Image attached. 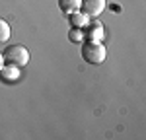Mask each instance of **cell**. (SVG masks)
Segmentation results:
<instances>
[{"mask_svg":"<svg viewBox=\"0 0 146 140\" xmlns=\"http://www.w3.org/2000/svg\"><path fill=\"white\" fill-rule=\"evenodd\" d=\"M2 57H4V64H12V66L22 68V66H25L29 62V51L23 45H10V47H6Z\"/></svg>","mask_w":146,"mask_h":140,"instance_id":"cell-2","label":"cell"},{"mask_svg":"<svg viewBox=\"0 0 146 140\" xmlns=\"http://www.w3.org/2000/svg\"><path fill=\"white\" fill-rule=\"evenodd\" d=\"M70 39L74 41V43H80V41H84V29H70Z\"/></svg>","mask_w":146,"mask_h":140,"instance_id":"cell-9","label":"cell"},{"mask_svg":"<svg viewBox=\"0 0 146 140\" xmlns=\"http://www.w3.org/2000/svg\"><path fill=\"white\" fill-rule=\"evenodd\" d=\"M103 35H105V31H103V25L100 22H88L86 29H84V37L88 41L100 43V41H103Z\"/></svg>","mask_w":146,"mask_h":140,"instance_id":"cell-4","label":"cell"},{"mask_svg":"<svg viewBox=\"0 0 146 140\" xmlns=\"http://www.w3.org/2000/svg\"><path fill=\"white\" fill-rule=\"evenodd\" d=\"M68 22L74 29H86V25L90 22V18L84 14V12H74V14H68Z\"/></svg>","mask_w":146,"mask_h":140,"instance_id":"cell-5","label":"cell"},{"mask_svg":"<svg viewBox=\"0 0 146 140\" xmlns=\"http://www.w3.org/2000/svg\"><path fill=\"white\" fill-rule=\"evenodd\" d=\"M105 6H107V0H82L80 12H84L88 18H98L105 10Z\"/></svg>","mask_w":146,"mask_h":140,"instance_id":"cell-3","label":"cell"},{"mask_svg":"<svg viewBox=\"0 0 146 140\" xmlns=\"http://www.w3.org/2000/svg\"><path fill=\"white\" fill-rule=\"evenodd\" d=\"M8 39H10V25L6 20L0 18V43H6Z\"/></svg>","mask_w":146,"mask_h":140,"instance_id":"cell-8","label":"cell"},{"mask_svg":"<svg viewBox=\"0 0 146 140\" xmlns=\"http://www.w3.org/2000/svg\"><path fill=\"white\" fill-rule=\"evenodd\" d=\"M80 4L82 0H58V8L64 12V14H74V12L80 10Z\"/></svg>","mask_w":146,"mask_h":140,"instance_id":"cell-6","label":"cell"},{"mask_svg":"<svg viewBox=\"0 0 146 140\" xmlns=\"http://www.w3.org/2000/svg\"><path fill=\"white\" fill-rule=\"evenodd\" d=\"M4 66V57H2V53H0V68Z\"/></svg>","mask_w":146,"mask_h":140,"instance_id":"cell-10","label":"cell"},{"mask_svg":"<svg viewBox=\"0 0 146 140\" xmlns=\"http://www.w3.org/2000/svg\"><path fill=\"white\" fill-rule=\"evenodd\" d=\"M82 57L88 64H101L105 57H107V49L103 43H96V41H86L82 45Z\"/></svg>","mask_w":146,"mask_h":140,"instance_id":"cell-1","label":"cell"},{"mask_svg":"<svg viewBox=\"0 0 146 140\" xmlns=\"http://www.w3.org/2000/svg\"><path fill=\"white\" fill-rule=\"evenodd\" d=\"M0 78L6 82V80H16L18 78V66H12V64H8L6 68L2 66L0 68Z\"/></svg>","mask_w":146,"mask_h":140,"instance_id":"cell-7","label":"cell"}]
</instances>
